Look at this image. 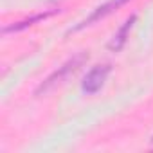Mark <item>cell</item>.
<instances>
[{
	"label": "cell",
	"instance_id": "obj_1",
	"mask_svg": "<svg viewBox=\"0 0 153 153\" xmlns=\"http://www.w3.org/2000/svg\"><path fill=\"white\" fill-rule=\"evenodd\" d=\"M88 59V54L87 52H81V54H78V56H74L72 59H68L65 65H61L58 70H54L51 76H49V78L38 87V90H36V96H40V94H45V92H49L51 88H54L58 83H61L65 78H67V76L70 74V72H76V70H78L85 61Z\"/></svg>",
	"mask_w": 153,
	"mask_h": 153
},
{
	"label": "cell",
	"instance_id": "obj_2",
	"mask_svg": "<svg viewBox=\"0 0 153 153\" xmlns=\"http://www.w3.org/2000/svg\"><path fill=\"white\" fill-rule=\"evenodd\" d=\"M110 70H112V67H110L108 63L94 67V68L85 76V79H83V85H81L83 92H85V94H96V92H99L101 87L105 85L106 78H108Z\"/></svg>",
	"mask_w": 153,
	"mask_h": 153
},
{
	"label": "cell",
	"instance_id": "obj_3",
	"mask_svg": "<svg viewBox=\"0 0 153 153\" xmlns=\"http://www.w3.org/2000/svg\"><path fill=\"white\" fill-rule=\"evenodd\" d=\"M128 2V0H108L106 4H103V6H99L88 18H85L78 27H74V29H70L68 33H76V31H79V29H83V27H87V25H92L94 22H97V20H101V18H105V16H108L110 13H114L117 7H121V6H124Z\"/></svg>",
	"mask_w": 153,
	"mask_h": 153
},
{
	"label": "cell",
	"instance_id": "obj_4",
	"mask_svg": "<svg viewBox=\"0 0 153 153\" xmlns=\"http://www.w3.org/2000/svg\"><path fill=\"white\" fill-rule=\"evenodd\" d=\"M135 20H137V16L133 15V16H130L126 22H124V25L119 29V33L117 34H114V38H112V42L108 43V47L112 49V51H121L123 47H124V43H126V40H128V34H130V31H131V27H133V24H135Z\"/></svg>",
	"mask_w": 153,
	"mask_h": 153
},
{
	"label": "cell",
	"instance_id": "obj_5",
	"mask_svg": "<svg viewBox=\"0 0 153 153\" xmlns=\"http://www.w3.org/2000/svg\"><path fill=\"white\" fill-rule=\"evenodd\" d=\"M151 146H153V137H151Z\"/></svg>",
	"mask_w": 153,
	"mask_h": 153
}]
</instances>
